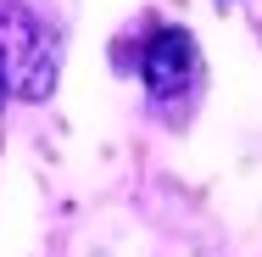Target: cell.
Wrapping results in <instances>:
<instances>
[{
    "mask_svg": "<svg viewBox=\"0 0 262 257\" xmlns=\"http://www.w3.org/2000/svg\"><path fill=\"white\" fill-rule=\"evenodd\" d=\"M6 95H11V90H6V78H0V106H6Z\"/></svg>",
    "mask_w": 262,
    "mask_h": 257,
    "instance_id": "3",
    "label": "cell"
},
{
    "mask_svg": "<svg viewBox=\"0 0 262 257\" xmlns=\"http://www.w3.org/2000/svg\"><path fill=\"white\" fill-rule=\"evenodd\" d=\"M201 84V51L184 28H157L151 45H145V90L162 112L184 106Z\"/></svg>",
    "mask_w": 262,
    "mask_h": 257,
    "instance_id": "2",
    "label": "cell"
},
{
    "mask_svg": "<svg viewBox=\"0 0 262 257\" xmlns=\"http://www.w3.org/2000/svg\"><path fill=\"white\" fill-rule=\"evenodd\" d=\"M56 67H61L56 34L23 0H0V78H6V90L23 101H45L56 90Z\"/></svg>",
    "mask_w": 262,
    "mask_h": 257,
    "instance_id": "1",
    "label": "cell"
}]
</instances>
